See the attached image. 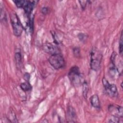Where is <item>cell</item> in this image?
I'll list each match as a JSON object with an SVG mask.
<instances>
[{
    "label": "cell",
    "mask_w": 123,
    "mask_h": 123,
    "mask_svg": "<svg viewBox=\"0 0 123 123\" xmlns=\"http://www.w3.org/2000/svg\"><path fill=\"white\" fill-rule=\"evenodd\" d=\"M102 56L96 48H93L90 53V66L92 70L97 71L100 67Z\"/></svg>",
    "instance_id": "obj_1"
},
{
    "label": "cell",
    "mask_w": 123,
    "mask_h": 123,
    "mask_svg": "<svg viewBox=\"0 0 123 123\" xmlns=\"http://www.w3.org/2000/svg\"><path fill=\"white\" fill-rule=\"evenodd\" d=\"M10 16L14 35L16 37L20 36L22 33L24 28L18 15L16 13L11 12Z\"/></svg>",
    "instance_id": "obj_2"
},
{
    "label": "cell",
    "mask_w": 123,
    "mask_h": 123,
    "mask_svg": "<svg viewBox=\"0 0 123 123\" xmlns=\"http://www.w3.org/2000/svg\"><path fill=\"white\" fill-rule=\"evenodd\" d=\"M48 60L50 65L56 70L61 69L65 65L64 58L62 55L59 53L50 55Z\"/></svg>",
    "instance_id": "obj_3"
},
{
    "label": "cell",
    "mask_w": 123,
    "mask_h": 123,
    "mask_svg": "<svg viewBox=\"0 0 123 123\" xmlns=\"http://www.w3.org/2000/svg\"><path fill=\"white\" fill-rule=\"evenodd\" d=\"M68 77L73 84L76 86H78L80 84H83L84 81H82L83 77L81 75L79 69L76 66L72 67L70 69L68 73Z\"/></svg>",
    "instance_id": "obj_4"
},
{
    "label": "cell",
    "mask_w": 123,
    "mask_h": 123,
    "mask_svg": "<svg viewBox=\"0 0 123 123\" xmlns=\"http://www.w3.org/2000/svg\"><path fill=\"white\" fill-rule=\"evenodd\" d=\"M102 83L106 93L109 96L112 98H115L118 96V90L117 86L115 84H110L105 78H103Z\"/></svg>",
    "instance_id": "obj_5"
},
{
    "label": "cell",
    "mask_w": 123,
    "mask_h": 123,
    "mask_svg": "<svg viewBox=\"0 0 123 123\" xmlns=\"http://www.w3.org/2000/svg\"><path fill=\"white\" fill-rule=\"evenodd\" d=\"M109 111L111 116L119 118L123 117V107L117 105H111L109 107Z\"/></svg>",
    "instance_id": "obj_6"
},
{
    "label": "cell",
    "mask_w": 123,
    "mask_h": 123,
    "mask_svg": "<svg viewBox=\"0 0 123 123\" xmlns=\"http://www.w3.org/2000/svg\"><path fill=\"white\" fill-rule=\"evenodd\" d=\"M37 1H31V0H26V3L24 7L25 12L28 15H30L32 11H33L34 7L36 4Z\"/></svg>",
    "instance_id": "obj_7"
},
{
    "label": "cell",
    "mask_w": 123,
    "mask_h": 123,
    "mask_svg": "<svg viewBox=\"0 0 123 123\" xmlns=\"http://www.w3.org/2000/svg\"><path fill=\"white\" fill-rule=\"evenodd\" d=\"M42 48L45 52L50 55L58 53L56 51V49L55 47L51 43L48 42H46L43 44L42 46Z\"/></svg>",
    "instance_id": "obj_8"
},
{
    "label": "cell",
    "mask_w": 123,
    "mask_h": 123,
    "mask_svg": "<svg viewBox=\"0 0 123 123\" xmlns=\"http://www.w3.org/2000/svg\"><path fill=\"white\" fill-rule=\"evenodd\" d=\"M67 116L68 120H69L68 122H75L74 120L76 117V112L75 110L73 107L69 106L68 107L67 111Z\"/></svg>",
    "instance_id": "obj_9"
},
{
    "label": "cell",
    "mask_w": 123,
    "mask_h": 123,
    "mask_svg": "<svg viewBox=\"0 0 123 123\" xmlns=\"http://www.w3.org/2000/svg\"><path fill=\"white\" fill-rule=\"evenodd\" d=\"M90 101L91 105L95 108L99 109L100 107V101L98 95L94 94L90 98Z\"/></svg>",
    "instance_id": "obj_10"
},
{
    "label": "cell",
    "mask_w": 123,
    "mask_h": 123,
    "mask_svg": "<svg viewBox=\"0 0 123 123\" xmlns=\"http://www.w3.org/2000/svg\"><path fill=\"white\" fill-rule=\"evenodd\" d=\"M7 120L9 121L10 122L12 123H17L18 121L16 117V115L14 111L12 110H11L9 111L7 115Z\"/></svg>",
    "instance_id": "obj_11"
},
{
    "label": "cell",
    "mask_w": 123,
    "mask_h": 123,
    "mask_svg": "<svg viewBox=\"0 0 123 123\" xmlns=\"http://www.w3.org/2000/svg\"><path fill=\"white\" fill-rule=\"evenodd\" d=\"M82 85H83V89H82L83 95V97H84V98H86L87 96V93H88V90H89L87 82L85 81H84V82L82 84Z\"/></svg>",
    "instance_id": "obj_12"
},
{
    "label": "cell",
    "mask_w": 123,
    "mask_h": 123,
    "mask_svg": "<svg viewBox=\"0 0 123 123\" xmlns=\"http://www.w3.org/2000/svg\"><path fill=\"white\" fill-rule=\"evenodd\" d=\"M20 87L21 89L24 91H27L30 90L32 88V86L30 84L28 81H25V82L21 83L20 85Z\"/></svg>",
    "instance_id": "obj_13"
},
{
    "label": "cell",
    "mask_w": 123,
    "mask_h": 123,
    "mask_svg": "<svg viewBox=\"0 0 123 123\" xmlns=\"http://www.w3.org/2000/svg\"><path fill=\"white\" fill-rule=\"evenodd\" d=\"M15 60L17 66L19 67L21 66L22 64V55L20 52H17L15 53Z\"/></svg>",
    "instance_id": "obj_14"
},
{
    "label": "cell",
    "mask_w": 123,
    "mask_h": 123,
    "mask_svg": "<svg viewBox=\"0 0 123 123\" xmlns=\"http://www.w3.org/2000/svg\"><path fill=\"white\" fill-rule=\"evenodd\" d=\"M13 2H14V3L15 4V5L17 7L20 8H24L26 3V0H15V1H13Z\"/></svg>",
    "instance_id": "obj_15"
},
{
    "label": "cell",
    "mask_w": 123,
    "mask_h": 123,
    "mask_svg": "<svg viewBox=\"0 0 123 123\" xmlns=\"http://www.w3.org/2000/svg\"><path fill=\"white\" fill-rule=\"evenodd\" d=\"M0 20L1 21L3 20L4 22V21L6 20V16L4 8H3L2 7L1 4L0 5Z\"/></svg>",
    "instance_id": "obj_16"
},
{
    "label": "cell",
    "mask_w": 123,
    "mask_h": 123,
    "mask_svg": "<svg viewBox=\"0 0 123 123\" xmlns=\"http://www.w3.org/2000/svg\"><path fill=\"white\" fill-rule=\"evenodd\" d=\"M123 32L122 31L120 39L119 40V51L121 55L122 54L123 49Z\"/></svg>",
    "instance_id": "obj_17"
},
{
    "label": "cell",
    "mask_w": 123,
    "mask_h": 123,
    "mask_svg": "<svg viewBox=\"0 0 123 123\" xmlns=\"http://www.w3.org/2000/svg\"><path fill=\"white\" fill-rule=\"evenodd\" d=\"M73 52H74V56L76 57H79L80 55V49L78 47L74 48L73 49Z\"/></svg>",
    "instance_id": "obj_18"
},
{
    "label": "cell",
    "mask_w": 123,
    "mask_h": 123,
    "mask_svg": "<svg viewBox=\"0 0 123 123\" xmlns=\"http://www.w3.org/2000/svg\"><path fill=\"white\" fill-rule=\"evenodd\" d=\"M79 2L80 4V5L81 6L82 9L83 10H84L86 8V6L87 1H86V0H81V1L79 0Z\"/></svg>",
    "instance_id": "obj_19"
},
{
    "label": "cell",
    "mask_w": 123,
    "mask_h": 123,
    "mask_svg": "<svg viewBox=\"0 0 123 123\" xmlns=\"http://www.w3.org/2000/svg\"><path fill=\"white\" fill-rule=\"evenodd\" d=\"M86 35L84 34L80 33L78 34V38L80 40V41L85 40V39L86 38Z\"/></svg>",
    "instance_id": "obj_20"
},
{
    "label": "cell",
    "mask_w": 123,
    "mask_h": 123,
    "mask_svg": "<svg viewBox=\"0 0 123 123\" xmlns=\"http://www.w3.org/2000/svg\"><path fill=\"white\" fill-rule=\"evenodd\" d=\"M41 12L43 13L44 14H46L49 12V10H48V7H43L41 8Z\"/></svg>",
    "instance_id": "obj_21"
},
{
    "label": "cell",
    "mask_w": 123,
    "mask_h": 123,
    "mask_svg": "<svg viewBox=\"0 0 123 123\" xmlns=\"http://www.w3.org/2000/svg\"><path fill=\"white\" fill-rule=\"evenodd\" d=\"M30 78V75L28 73H25L24 74V79L25 80V81H29V79Z\"/></svg>",
    "instance_id": "obj_22"
}]
</instances>
